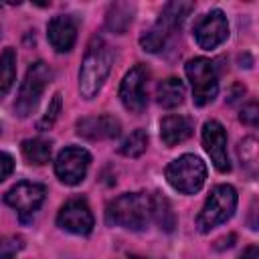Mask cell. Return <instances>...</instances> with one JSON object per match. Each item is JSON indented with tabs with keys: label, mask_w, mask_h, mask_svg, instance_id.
Wrapping results in <instances>:
<instances>
[{
	"label": "cell",
	"mask_w": 259,
	"mask_h": 259,
	"mask_svg": "<svg viewBox=\"0 0 259 259\" xmlns=\"http://www.w3.org/2000/svg\"><path fill=\"white\" fill-rule=\"evenodd\" d=\"M146 83H148V69L144 65H136L125 73L119 85V99L127 111L142 113L146 109L148 103Z\"/></svg>",
	"instance_id": "9c48e42d"
},
{
	"label": "cell",
	"mask_w": 259,
	"mask_h": 259,
	"mask_svg": "<svg viewBox=\"0 0 259 259\" xmlns=\"http://www.w3.org/2000/svg\"><path fill=\"white\" fill-rule=\"evenodd\" d=\"M47 36L51 47L57 53H69L77 40V24L71 16L67 14H59L55 18L49 20L47 24Z\"/></svg>",
	"instance_id": "9a60e30c"
},
{
	"label": "cell",
	"mask_w": 259,
	"mask_h": 259,
	"mask_svg": "<svg viewBox=\"0 0 259 259\" xmlns=\"http://www.w3.org/2000/svg\"><path fill=\"white\" fill-rule=\"evenodd\" d=\"M105 223L130 231H144L150 223V196L144 192H125L113 198L105 208Z\"/></svg>",
	"instance_id": "7a4b0ae2"
},
{
	"label": "cell",
	"mask_w": 259,
	"mask_h": 259,
	"mask_svg": "<svg viewBox=\"0 0 259 259\" xmlns=\"http://www.w3.org/2000/svg\"><path fill=\"white\" fill-rule=\"evenodd\" d=\"M239 158H241V164H245L247 168H255V164H257V140L255 138L241 140Z\"/></svg>",
	"instance_id": "cb8c5ba5"
},
{
	"label": "cell",
	"mask_w": 259,
	"mask_h": 259,
	"mask_svg": "<svg viewBox=\"0 0 259 259\" xmlns=\"http://www.w3.org/2000/svg\"><path fill=\"white\" fill-rule=\"evenodd\" d=\"M166 180L168 184L182 192V194H194L202 188L206 180V166L204 162L194 154H184L176 160H172L166 166Z\"/></svg>",
	"instance_id": "5b68a950"
},
{
	"label": "cell",
	"mask_w": 259,
	"mask_h": 259,
	"mask_svg": "<svg viewBox=\"0 0 259 259\" xmlns=\"http://www.w3.org/2000/svg\"><path fill=\"white\" fill-rule=\"evenodd\" d=\"M156 97H158V103L166 109H172V107H178L182 101H184V85L180 79L176 77H168L164 81L158 83L156 87Z\"/></svg>",
	"instance_id": "ac0fdd59"
},
{
	"label": "cell",
	"mask_w": 259,
	"mask_h": 259,
	"mask_svg": "<svg viewBox=\"0 0 259 259\" xmlns=\"http://www.w3.org/2000/svg\"><path fill=\"white\" fill-rule=\"evenodd\" d=\"M14 170V158L6 152H0V182H4Z\"/></svg>",
	"instance_id": "4316f807"
},
{
	"label": "cell",
	"mask_w": 259,
	"mask_h": 259,
	"mask_svg": "<svg viewBox=\"0 0 259 259\" xmlns=\"http://www.w3.org/2000/svg\"><path fill=\"white\" fill-rule=\"evenodd\" d=\"M16 77V53L12 47L0 53V97H4Z\"/></svg>",
	"instance_id": "44dd1931"
},
{
	"label": "cell",
	"mask_w": 259,
	"mask_h": 259,
	"mask_svg": "<svg viewBox=\"0 0 259 259\" xmlns=\"http://www.w3.org/2000/svg\"><path fill=\"white\" fill-rule=\"evenodd\" d=\"M239 259H259V249H257V245H249V247L241 253Z\"/></svg>",
	"instance_id": "83f0119b"
},
{
	"label": "cell",
	"mask_w": 259,
	"mask_h": 259,
	"mask_svg": "<svg viewBox=\"0 0 259 259\" xmlns=\"http://www.w3.org/2000/svg\"><path fill=\"white\" fill-rule=\"evenodd\" d=\"M51 79H53V71L45 61H36L28 67L26 77H24L20 91L16 95V101H14L16 115L26 117L34 111V107L38 105V99L42 97V91L51 83Z\"/></svg>",
	"instance_id": "8992f818"
},
{
	"label": "cell",
	"mask_w": 259,
	"mask_h": 259,
	"mask_svg": "<svg viewBox=\"0 0 259 259\" xmlns=\"http://www.w3.org/2000/svg\"><path fill=\"white\" fill-rule=\"evenodd\" d=\"M57 225L73 235H89L93 229V214L85 198L67 200L57 214Z\"/></svg>",
	"instance_id": "8fae6325"
},
{
	"label": "cell",
	"mask_w": 259,
	"mask_h": 259,
	"mask_svg": "<svg viewBox=\"0 0 259 259\" xmlns=\"http://www.w3.org/2000/svg\"><path fill=\"white\" fill-rule=\"evenodd\" d=\"M20 150H22V156H24L26 162L36 164V166H42V164H47L51 160L53 146L45 138H28V140L22 142Z\"/></svg>",
	"instance_id": "ffe728a7"
},
{
	"label": "cell",
	"mask_w": 259,
	"mask_h": 259,
	"mask_svg": "<svg viewBox=\"0 0 259 259\" xmlns=\"http://www.w3.org/2000/svg\"><path fill=\"white\" fill-rule=\"evenodd\" d=\"M111 63H113V55L109 51V47L105 45L103 38L93 36L87 45L81 69H79V91L81 97L85 99H93L99 89L103 87L109 71H111Z\"/></svg>",
	"instance_id": "6da1fadb"
},
{
	"label": "cell",
	"mask_w": 259,
	"mask_h": 259,
	"mask_svg": "<svg viewBox=\"0 0 259 259\" xmlns=\"http://www.w3.org/2000/svg\"><path fill=\"white\" fill-rule=\"evenodd\" d=\"M239 119L243 121V123H247V125H257V121H259V107H257V103L255 101H251L249 105H245L243 109H241V115H239Z\"/></svg>",
	"instance_id": "484cf974"
},
{
	"label": "cell",
	"mask_w": 259,
	"mask_h": 259,
	"mask_svg": "<svg viewBox=\"0 0 259 259\" xmlns=\"http://www.w3.org/2000/svg\"><path fill=\"white\" fill-rule=\"evenodd\" d=\"M150 217L166 233H172L174 227H176V212L172 210L170 200L162 192H152L150 194Z\"/></svg>",
	"instance_id": "e0dca14e"
},
{
	"label": "cell",
	"mask_w": 259,
	"mask_h": 259,
	"mask_svg": "<svg viewBox=\"0 0 259 259\" xmlns=\"http://www.w3.org/2000/svg\"><path fill=\"white\" fill-rule=\"evenodd\" d=\"M202 146H204L206 154L210 156V162L214 164V168L219 172L231 170V162H229V154H227V132H225L221 121H217V119L204 121Z\"/></svg>",
	"instance_id": "4fadbf2b"
},
{
	"label": "cell",
	"mask_w": 259,
	"mask_h": 259,
	"mask_svg": "<svg viewBox=\"0 0 259 259\" xmlns=\"http://www.w3.org/2000/svg\"><path fill=\"white\" fill-rule=\"evenodd\" d=\"M132 18H134V4H127V2H115L109 6L107 10V16H105V24L111 32H117V34H123L127 30V26L132 24Z\"/></svg>",
	"instance_id": "d6986e66"
},
{
	"label": "cell",
	"mask_w": 259,
	"mask_h": 259,
	"mask_svg": "<svg viewBox=\"0 0 259 259\" xmlns=\"http://www.w3.org/2000/svg\"><path fill=\"white\" fill-rule=\"evenodd\" d=\"M194 8L192 2H184V0H172L164 6L162 14L158 16V20L140 36V45L144 51L148 53H158L164 49V45L168 42L170 34L184 22V18L190 14V10Z\"/></svg>",
	"instance_id": "3957f363"
},
{
	"label": "cell",
	"mask_w": 259,
	"mask_h": 259,
	"mask_svg": "<svg viewBox=\"0 0 259 259\" xmlns=\"http://www.w3.org/2000/svg\"><path fill=\"white\" fill-rule=\"evenodd\" d=\"M148 148V134L144 130H134L121 144H119V154L127 158H138L146 152Z\"/></svg>",
	"instance_id": "7402d4cb"
},
{
	"label": "cell",
	"mask_w": 259,
	"mask_h": 259,
	"mask_svg": "<svg viewBox=\"0 0 259 259\" xmlns=\"http://www.w3.org/2000/svg\"><path fill=\"white\" fill-rule=\"evenodd\" d=\"M22 247H24V241L20 237H2L0 239V259H12Z\"/></svg>",
	"instance_id": "d4e9b609"
},
{
	"label": "cell",
	"mask_w": 259,
	"mask_h": 259,
	"mask_svg": "<svg viewBox=\"0 0 259 259\" xmlns=\"http://www.w3.org/2000/svg\"><path fill=\"white\" fill-rule=\"evenodd\" d=\"M237 208V190L231 184H219L206 196L198 217L196 227L200 233H210L221 223L229 221Z\"/></svg>",
	"instance_id": "277c9868"
},
{
	"label": "cell",
	"mask_w": 259,
	"mask_h": 259,
	"mask_svg": "<svg viewBox=\"0 0 259 259\" xmlns=\"http://www.w3.org/2000/svg\"><path fill=\"white\" fill-rule=\"evenodd\" d=\"M186 77L192 85V99L194 105L202 107L206 103H210L217 93H219V75L214 69V63L202 57L190 59L184 67Z\"/></svg>",
	"instance_id": "52a82bcc"
},
{
	"label": "cell",
	"mask_w": 259,
	"mask_h": 259,
	"mask_svg": "<svg viewBox=\"0 0 259 259\" xmlns=\"http://www.w3.org/2000/svg\"><path fill=\"white\" fill-rule=\"evenodd\" d=\"M121 132V123L117 117L103 113V115H89L77 121V134L85 140H113Z\"/></svg>",
	"instance_id": "5bb4252c"
},
{
	"label": "cell",
	"mask_w": 259,
	"mask_h": 259,
	"mask_svg": "<svg viewBox=\"0 0 259 259\" xmlns=\"http://www.w3.org/2000/svg\"><path fill=\"white\" fill-rule=\"evenodd\" d=\"M45 194H47V188L38 182H18L6 192L4 200L18 214L28 217L38 210V206L45 200Z\"/></svg>",
	"instance_id": "7c38bea8"
},
{
	"label": "cell",
	"mask_w": 259,
	"mask_h": 259,
	"mask_svg": "<svg viewBox=\"0 0 259 259\" xmlns=\"http://www.w3.org/2000/svg\"><path fill=\"white\" fill-rule=\"evenodd\" d=\"M61 105H63V95L55 93L51 103H49V107H47V111H45V115L38 119V130H51L55 125V121H57V117L61 113Z\"/></svg>",
	"instance_id": "603a6c76"
},
{
	"label": "cell",
	"mask_w": 259,
	"mask_h": 259,
	"mask_svg": "<svg viewBox=\"0 0 259 259\" xmlns=\"http://www.w3.org/2000/svg\"><path fill=\"white\" fill-rule=\"evenodd\" d=\"M229 36V22L223 10L214 8L206 12L196 24H194V38L200 49H217L221 42H225Z\"/></svg>",
	"instance_id": "30bf717a"
},
{
	"label": "cell",
	"mask_w": 259,
	"mask_h": 259,
	"mask_svg": "<svg viewBox=\"0 0 259 259\" xmlns=\"http://www.w3.org/2000/svg\"><path fill=\"white\" fill-rule=\"evenodd\" d=\"M89 164H91V156L85 148L67 146L59 152V156L55 160V174L59 176L61 182L75 186L85 178Z\"/></svg>",
	"instance_id": "ba28073f"
},
{
	"label": "cell",
	"mask_w": 259,
	"mask_h": 259,
	"mask_svg": "<svg viewBox=\"0 0 259 259\" xmlns=\"http://www.w3.org/2000/svg\"><path fill=\"white\" fill-rule=\"evenodd\" d=\"M192 130H194V123L188 115H166L160 121V138L168 148L188 140L192 136Z\"/></svg>",
	"instance_id": "2e32d148"
}]
</instances>
